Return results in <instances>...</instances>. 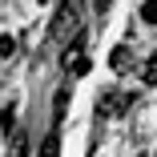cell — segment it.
<instances>
[{
    "label": "cell",
    "mask_w": 157,
    "mask_h": 157,
    "mask_svg": "<svg viewBox=\"0 0 157 157\" xmlns=\"http://www.w3.org/2000/svg\"><path fill=\"white\" fill-rule=\"evenodd\" d=\"M81 28V0H60L56 4V16L48 24V40H65Z\"/></svg>",
    "instance_id": "obj_1"
},
{
    "label": "cell",
    "mask_w": 157,
    "mask_h": 157,
    "mask_svg": "<svg viewBox=\"0 0 157 157\" xmlns=\"http://www.w3.org/2000/svg\"><path fill=\"white\" fill-rule=\"evenodd\" d=\"M133 93H121V89H109V93H101V101H97V117H125L133 109Z\"/></svg>",
    "instance_id": "obj_2"
},
{
    "label": "cell",
    "mask_w": 157,
    "mask_h": 157,
    "mask_svg": "<svg viewBox=\"0 0 157 157\" xmlns=\"http://www.w3.org/2000/svg\"><path fill=\"white\" fill-rule=\"evenodd\" d=\"M109 69H113V73H129V69H133V52H129V44H117V48L109 52Z\"/></svg>",
    "instance_id": "obj_3"
},
{
    "label": "cell",
    "mask_w": 157,
    "mask_h": 157,
    "mask_svg": "<svg viewBox=\"0 0 157 157\" xmlns=\"http://www.w3.org/2000/svg\"><path fill=\"white\" fill-rule=\"evenodd\" d=\"M36 157H60V125H52V129H48V137H44V145H40Z\"/></svg>",
    "instance_id": "obj_4"
},
{
    "label": "cell",
    "mask_w": 157,
    "mask_h": 157,
    "mask_svg": "<svg viewBox=\"0 0 157 157\" xmlns=\"http://www.w3.org/2000/svg\"><path fill=\"white\" fill-rule=\"evenodd\" d=\"M65 109H69V89H60L56 97H52V125L65 121Z\"/></svg>",
    "instance_id": "obj_5"
},
{
    "label": "cell",
    "mask_w": 157,
    "mask_h": 157,
    "mask_svg": "<svg viewBox=\"0 0 157 157\" xmlns=\"http://www.w3.org/2000/svg\"><path fill=\"white\" fill-rule=\"evenodd\" d=\"M28 153H33V149H28V137H24V133H16V137H12V145H8V157H28Z\"/></svg>",
    "instance_id": "obj_6"
},
{
    "label": "cell",
    "mask_w": 157,
    "mask_h": 157,
    "mask_svg": "<svg viewBox=\"0 0 157 157\" xmlns=\"http://www.w3.org/2000/svg\"><path fill=\"white\" fill-rule=\"evenodd\" d=\"M141 81H145V85H157V52L141 65Z\"/></svg>",
    "instance_id": "obj_7"
},
{
    "label": "cell",
    "mask_w": 157,
    "mask_h": 157,
    "mask_svg": "<svg viewBox=\"0 0 157 157\" xmlns=\"http://www.w3.org/2000/svg\"><path fill=\"white\" fill-rule=\"evenodd\" d=\"M12 125H16V105H4V113H0V129L12 133Z\"/></svg>",
    "instance_id": "obj_8"
},
{
    "label": "cell",
    "mask_w": 157,
    "mask_h": 157,
    "mask_svg": "<svg viewBox=\"0 0 157 157\" xmlns=\"http://www.w3.org/2000/svg\"><path fill=\"white\" fill-rule=\"evenodd\" d=\"M12 52H16V36H8V33H4V36H0V60H8Z\"/></svg>",
    "instance_id": "obj_9"
},
{
    "label": "cell",
    "mask_w": 157,
    "mask_h": 157,
    "mask_svg": "<svg viewBox=\"0 0 157 157\" xmlns=\"http://www.w3.org/2000/svg\"><path fill=\"white\" fill-rule=\"evenodd\" d=\"M141 20L145 24H157V0H145V4H141Z\"/></svg>",
    "instance_id": "obj_10"
},
{
    "label": "cell",
    "mask_w": 157,
    "mask_h": 157,
    "mask_svg": "<svg viewBox=\"0 0 157 157\" xmlns=\"http://www.w3.org/2000/svg\"><path fill=\"white\" fill-rule=\"evenodd\" d=\"M109 4H113V0H93V8H97V12H109Z\"/></svg>",
    "instance_id": "obj_11"
},
{
    "label": "cell",
    "mask_w": 157,
    "mask_h": 157,
    "mask_svg": "<svg viewBox=\"0 0 157 157\" xmlns=\"http://www.w3.org/2000/svg\"><path fill=\"white\" fill-rule=\"evenodd\" d=\"M40 4H48V0H40Z\"/></svg>",
    "instance_id": "obj_12"
}]
</instances>
